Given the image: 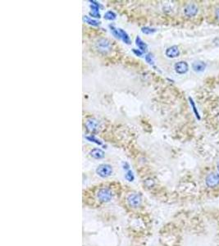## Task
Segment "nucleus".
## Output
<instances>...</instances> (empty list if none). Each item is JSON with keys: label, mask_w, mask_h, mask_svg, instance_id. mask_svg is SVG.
I'll return each mask as SVG.
<instances>
[{"label": "nucleus", "mask_w": 219, "mask_h": 246, "mask_svg": "<svg viewBox=\"0 0 219 246\" xmlns=\"http://www.w3.org/2000/svg\"><path fill=\"white\" fill-rule=\"evenodd\" d=\"M135 44H136V45L138 46V48L141 50V52H146V51H147V48H148V46H147V45H146V44H145V43L144 42L142 39H140L139 36L136 37V39H135Z\"/></svg>", "instance_id": "f8f14e48"}, {"label": "nucleus", "mask_w": 219, "mask_h": 246, "mask_svg": "<svg viewBox=\"0 0 219 246\" xmlns=\"http://www.w3.org/2000/svg\"><path fill=\"white\" fill-rule=\"evenodd\" d=\"M125 177H126V179H127L128 181H134V179H135L134 174H133V172H132L131 171H128L127 174H126V175H125Z\"/></svg>", "instance_id": "6ab92c4d"}, {"label": "nucleus", "mask_w": 219, "mask_h": 246, "mask_svg": "<svg viewBox=\"0 0 219 246\" xmlns=\"http://www.w3.org/2000/svg\"><path fill=\"white\" fill-rule=\"evenodd\" d=\"M165 54L169 58H177L180 55L179 48L177 47V45H173V46L167 48L166 49V52H165Z\"/></svg>", "instance_id": "1a4fd4ad"}, {"label": "nucleus", "mask_w": 219, "mask_h": 246, "mask_svg": "<svg viewBox=\"0 0 219 246\" xmlns=\"http://www.w3.org/2000/svg\"><path fill=\"white\" fill-rule=\"evenodd\" d=\"M174 69L177 74H185L189 70V65L186 62L181 61L175 64Z\"/></svg>", "instance_id": "6e6552de"}, {"label": "nucleus", "mask_w": 219, "mask_h": 246, "mask_svg": "<svg viewBox=\"0 0 219 246\" xmlns=\"http://www.w3.org/2000/svg\"><path fill=\"white\" fill-rule=\"evenodd\" d=\"M90 155L95 159H102L104 157V152L100 149H94L90 152Z\"/></svg>", "instance_id": "9b49d317"}, {"label": "nucleus", "mask_w": 219, "mask_h": 246, "mask_svg": "<svg viewBox=\"0 0 219 246\" xmlns=\"http://www.w3.org/2000/svg\"><path fill=\"white\" fill-rule=\"evenodd\" d=\"M96 173L102 178H106L113 174V168L108 164H100L96 168Z\"/></svg>", "instance_id": "f03ea898"}, {"label": "nucleus", "mask_w": 219, "mask_h": 246, "mask_svg": "<svg viewBox=\"0 0 219 246\" xmlns=\"http://www.w3.org/2000/svg\"><path fill=\"white\" fill-rule=\"evenodd\" d=\"M192 68L196 72H202L205 70L206 64L202 61H196L193 63Z\"/></svg>", "instance_id": "9d476101"}, {"label": "nucleus", "mask_w": 219, "mask_h": 246, "mask_svg": "<svg viewBox=\"0 0 219 246\" xmlns=\"http://www.w3.org/2000/svg\"><path fill=\"white\" fill-rule=\"evenodd\" d=\"M189 100H190V104H191V106H192L193 111H194V113H195V114H196V118H198L199 120V119H200V116H199V113H198V111H197V108H196V103H195L194 100H193L190 97L189 98Z\"/></svg>", "instance_id": "dca6fc26"}, {"label": "nucleus", "mask_w": 219, "mask_h": 246, "mask_svg": "<svg viewBox=\"0 0 219 246\" xmlns=\"http://www.w3.org/2000/svg\"><path fill=\"white\" fill-rule=\"evenodd\" d=\"M97 198L102 203H108L113 198V193L108 188H102L98 191Z\"/></svg>", "instance_id": "7ed1b4c3"}, {"label": "nucleus", "mask_w": 219, "mask_h": 246, "mask_svg": "<svg viewBox=\"0 0 219 246\" xmlns=\"http://www.w3.org/2000/svg\"><path fill=\"white\" fill-rule=\"evenodd\" d=\"M206 186L209 188L214 189L219 186V174L216 172L209 173L205 178Z\"/></svg>", "instance_id": "f257e3e1"}, {"label": "nucleus", "mask_w": 219, "mask_h": 246, "mask_svg": "<svg viewBox=\"0 0 219 246\" xmlns=\"http://www.w3.org/2000/svg\"><path fill=\"white\" fill-rule=\"evenodd\" d=\"M199 8L195 4V3H190L186 5V7L184 9V13L185 15L188 17H192L195 16L198 13Z\"/></svg>", "instance_id": "0eeeda50"}, {"label": "nucleus", "mask_w": 219, "mask_h": 246, "mask_svg": "<svg viewBox=\"0 0 219 246\" xmlns=\"http://www.w3.org/2000/svg\"><path fill=\"white\" fill-rule=\"evenodd\" d=\"M118 31H119V34H120V37H121V39L124 41L126 44H127V45H130L131 44V39H130V37L129 35L127 34V33L125 31H123L122 29H118Z\"/></svg>", "instance_id": "ddd939ff"}, {"label": "nucleus", "mask_w": 219, "mask_h": 246, "mask_svg": "<svg viewBox=\"0 0 219 246\" xmlns=\"http://www.w3.org/2000/svg\"><path fill=\"white\" fill-rule=\"evenodd\" d=\"M86 139H87L88 140H90V141L94 142V143H95V144H99V145H102V142H101L100 140H99V139H96V138H95V137L94 136H86Z\"/></svg>", "instance_id": "a211bd4d"}, {"label": "nucleus", "mask_w": 219, "mask_h": 246, "mask_svg": "<svg viewBox=\"0 0 219 246\" xmlns=\"http://www.w3.org/2000/svg\"><path fill=\"white\" fill-rule=\"evenodd\" d=\"M217 171H218L219 172V162H217Z\"/></svg>", "instance_id": "393cba45"}, {"label": "nucleus", "mask_w": 219, "mask_h": 246, "mask_svg": "<svg viewBox=\"0 0 219 246\" xmlns=\"http://www.w3.org/2000/svg\"><path fill=\"white\" fill-rule=\"evenodd\" d=\"M117 17L116 13L114 12H112V11H108L107 13L104 14V18L108 21H113L115 20Z\"/></svg>", "instance_id": "4468645a"}, {"label": "nucleus", "mask_w": 219, "mask_h": 246, "mask_svg": "<svg viewBox=\"0 0 219 246\" xmlns=\"http://www.w3.org/2000/svg\"><path fill=\"white\" fill-rule=\"evenodd\" d=\"M141 31H142L143 33L145 34H153V33H154V32L156 31V30L153 29V28H150V27H147V26H145V27H142Z\"/></svg>", "instance_id": "f3484780"}, {"label": "nucleus", "mask_w": 219, "mask_h": 246, "mask_svg": "<svg viewBox=\"0 0 219 246\" xmlns=\"http://www.w3.org/2000/svg\"><path fill=\"white\" fill-rule=\"evenodd\" d=\"M145 61L149 64H153V56L150 53H149L147 55L145 56Z\"/></svg>", "instance_id": "aec40b11"}, {"label": "nucleus", "mask_w": 219, "mask_h": 246, "mask_svg": "<svg viewBox=\"0 0 219 246\" xmlns=\"http://www.w3.org/2000/svg\"><path fill=\"white\" fill-rule=\"evenodd\" d=\"M215 14H216L217 18V19H218V20H219V8H217L216 12H215Z\"/></svg>", "instance_id": "b1692460"}, {"label": "nucleus", "mask_w": 219, "mask_h": 246, "mask_svg": "<svg viewBox=\"0 0 219 246\" xmlns=\"http://www.w3.org/2000/svg\"><path fill=\"white\" fill-rule=\"evenodd\" d=\"M132 51H133V52H134L136 56H139V57H140V56L142 55V52L140 51V50H137V49H133Z\"/></svg>", "instance_id": "412c9836"}, {"label": "nucleus", "mask_w": 219, "mask_h": 246, "mask_svg": "<svg viewBox=\"0 0 219 246\" xmlns=\"http://www.w3.org/2000/svg\"><path fill=\"white\" fill-rule=\"evenodd\" d=\"M127 204L131 208H135L140 207V205L141 204L142 202V199L139 194H131L127 197Z\"/></svg>", "instance_id": "39448f33"}, {"label": "nucleus", "mask_w": 219, "mask_h": 246, "mask_svg": "<svg viewBox=\"0 0 219 246\" xmlns=\"http://www.w3.org/2000/svg\"><path fill=\"white\" fill-rule=\"evenodd\" d=\"M85 128L89 132H91V133L97 132L99 128V122L95 118H90L85 122Z\"/></svg>", "instance_id": "423d86ee"}, {"label": "nucleus", "mask_w": 219, "mask_h": 246, "mask_svg": "<svg viewBox=\"0 0 219 246\" xmlns=\"http://www.w3.org/2000/svg\"><path fill=\"white\" fill-rule=\"evenodd\" d=\"M96 48L102 53H107L111 50L112 47L110 41L108 39L102 38V39H99L96 43Z\"/></svg>", "instance_id": "20e7f679"}, {"label": "nucleus", "mask_w": 219, "mask_h": 246, "mask_svg": "<svg viewBox=\"0 0 219 246\" xmlns=\"http://www.w3.org/2000/svg\"><path fill=\"white\" fill-rule=\"evenodd\" d=\"M123 168H124V169H126V170H128V169L130 168L129 164H128L127 162H125V163H123Z\"/></svg>", "instance_id": "5701e85b"}, {"label": "nucleus", "mask_w": 219, "mask_h": 246, "mask_svg": "<svg viewBox=\"0 0 219 246\" xmlns=\"http://www.w3.org/2000/svg\"><path fill=\"white\" fill-rule=\"evenodd\" d=\"M90 15L92 16H94V17H97V18H99L100 17V14L99 13H95V12H92V13H90Z\"/></svg>", "instance_id": "4be33fe9"}, {"label": "nucleus", "mask_w": 219, "mask_h": 246, "mask_svg": "<svg viewBox=\"0 0 219 246\" xmlns=\"http://www.w3.org/2000/svg\"><path fill=\"white\" fill-rule=\"evenodd\" d=\"M84 20L86 23L90 24V25H92V26H99V25L100 24L99 21H95V20H93V19H91L90 17H89V16H84Z\"/></svg>", "instance_id": "2eb2a0df"}]
</instances>
